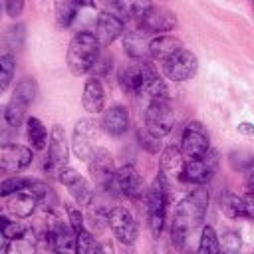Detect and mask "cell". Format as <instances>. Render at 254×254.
Segmentation results:
<instances>
[{"mask_svg":"<svg viewBox=\"0 0 254 254\" xmlns=\"http://www.w3.org/2000/svg\"><path fill=\"white\" fill-rule=\"evenodd\" d=\"M24 10V0H6V12L10 18L20 16Z\"/></svg>","mask_w":254,"mask_h":254,"instance_id":"7bdbcfd3","label":"cell"},{"mask_svg":"<svg viewBox=\"0 0 254 254\" xmlns=\"http://www.w3.org/2000/svg\"><path fill=\"white\" fill-rule=\"evenodd\" d=\"M177 26V16L167 6H151L139 18V30L145 34H163Z\"/></svg>","mask_w":254,"mask_h":254,"instance_id":"30bf717a","label":"cell"},{"mask_svg":"<svg viewBox=\"0 0 254 254\" xmlns=\"http://www.w3.org/2000/svg\"><path fill=\"white\" fill-rule=\"evenodd\" d=\"M220 210L228 218H246V206L244 198L234 194V192H224L220 196Z\"/></svg>","mask_w":254,"mask_h":254,"instance_id":"f546056e","label":"cell"},{"mask_svg":"<svg viewBox=\"0 0 254 254\" xmlns=\"http://www.w3.org/2000/svg\"><path fill=\"white\" fill-rule=\"evenodd\" d=\"M83 6H89L93 8L95 2L93 0H56V20L62 28H67L75 16H77V10L83 8Z\"/></svg>","mask_w":254,"mask_h":254,"instance_id":"d4e9b609","label":"cell"},{"mask_svg":"<svg viewBox=\"0 0 254 254\" xmlns=\"http://www.w3.org/2000/svg\"><path fill=\"white\" fill-rule=\"evenodd\" d=\"M242 198H244V206H246V218L254 220V192H246Z\"/></svg>","mask_w":254,"mask_h":254,"instance_id":"ee69618b","label":"cell"},{"mask_svg":"<svg viewBox=\"0 0 254 254\" xmlns=\"http://www.w3.org/2000/svg\"><path fill=\"white\" fill-rule=\"evenodd\" d=\"M95 123L91 119H79L75 123L73 129V137H71V149L73 155L85 163H89L95 147H93V137H95Z\"/></svg>","mask_w":254,"mask_h":254,"instance_id":"5bb4252c","label":"cell"},{"mask_svg":"<svg viewBox=\"0 0 254 254\" xmlns=\"http://www.w3.org/2000/svg\"><path fill=\"white\" fill-rule=\"evenodd\" d=\"M220 240V254H238L240 252V236L238 232H224Z\"/></svg>","mask_w":254,"mask_h":254,"instance_id":"74e56055","label":"cell"},{"mask_svg":"<svg viewBox=\"0 0 254 254\" xmlns=\"http://www.w3.org/2000/svg\"><path fill=\"white\" fill-rule=\"evenodd\" d=\"M24 24H16V26H10L4 34V46L14 52V50H20L24 46V38H26V32H24Z\"/></svg>","mask_w":254,"mask_h":254,"instance_id":"e575fe53","label":"cell"},{"mask_svg":"<svg viewBox=\"0 0 254 254\" xmlns=\"http://www.w3.org/2000/svg\"><path fill=\"white\" fill-rule=\"evenodd\" d=\"M58 179L69 190V194L73 196L75 204H79V206H91L93 189H91V185H89V181L85 177H81L75 169L65 167V169H62V173L58 175Z\"/></svg>","mask_w":254,"mask_h":254,"instance_id":"7c38bea8","label":"cell"},{"mask_svg":"<svg viewBox=\"0 0 254 254\" xmlns=\"http://www.w3.org/2000/svg\"><path fill=\"white\" fill-rule=\"evenodd\" d=\"M36 93H38V83L34 77H24L16 83L14 87V93L6 105V117H8V123L16 129L24 123L26 119V111L28 107L34 103L36 99Z\"/></svg>","mask_w":254,"mask_h":254,"instance_id":"277c9868","label":"cell"},{"mask_svg":"<svg viewBox=\"0 0 254 254\" xmlns=\"http://www.w3.org/2000/svg\"><path fill=\"white\" fill-rule=\"evenodd\" d=\"M175 113L171 107V99H151L145 109V129L163 139L173 131Z\"/></svg>","mask_w":254,"mask_h":254,"instance_id":"5b68a950","label":"cell"},{"mask_svg":"<svg viewBox=\"0 0 254 254\" xmlns=\"http://www.w3.org/2000/svg\"><path fill=\"white\" fill-rule=\"evenodd\" d=\"M167 185L157 177L155 183L149 187L147 194H145V216H147V224L149 230L155 238L161 236L163 226H165V214H167Z\"/></svg>","mask_w":254,"mask_h":254,"instance_id":"3957f363","label":"cell"},{"mask_svg":"<svg viewBox=\"0 0 254 254\" xmlns=\"http://www.w3.org/2000/svg\"><path fill=\"white\" fill-rule=\"evenodd\" d=\"M125 22L123 18H119L117 14H109V12H101L95 20V38L101 46H109L111 42H115L121 34H123Z\"/></svg>","mask_w":254,"mask_h":254,"instance_id":"e0dca14e","label":"cell"},{"mask_svg":"<svg viewBox=\"0 0 254 254\" xmlns=\"http://www.w3.org/2000/svg\"><path fill=\"white\" fill-rule=\"evenodd\" d=\"M6 254H36V238L28 232H24L18 238L8 240Z\"/></svg>","mask_w":254,"mask_h":254,"instance_id":"4dcf8cb0","label":"cell"},{"mask_svg":"<svg viewBox=\"0 0 254 254\" xmlns=\"http://www.w3.org/2000/svg\"><path fill=\"white\" fill-rule=\"evenodd\" d=\"M81 105L87 113H101L105 105V89L99 81V77H89L83 85L81 93Z\"/></svg>","mask_w":254,"mask_h":254,"instance_id":"44dd1931","label":"cell"},{"mask_svg":"<svg viewBox=\"0 0 254 254\" xmlns=\"http://www.w3.org/2000/svg\"><path fill=\"white\" fill-rule=\"evenodd\" d=\"M196 254H220V240L212 226H204L200 240H198V252Z\"/></svg>","mask_w":254,"mask_h":254,"instance_id":"1f68e13d","label":"cell"},{"mask_svg":"<svg viewBox=\"0 0 254 254\" xmlns=\"http://www.w3.org/2000/svg\"><path fill=\"white\" fill-rule=\"evenodd\" d=\"M26 190L36 196L38 204H40L44 210H54V208L58 206V196H56V192H54V189H52L50 185H46V183H42V181H32V179H30V185H28Z\"/></svg>","mask_w":254,"mask_h":254,"instance_id":"4316f807","label":"cell"},{"mask_svg":"<svg viewBox=\"0 0 254 254\" xmlns=\"http://www.w3.org/2000/svg\"><path fill=\"white\" fill-rule=\"evenodd\" d=\"M181 40L175 38V36H167V34H161V36H155L153 40H149V56L153 60H169L173 54H177L181 50Z\"/></svg>","mask_w":254,"mask_h":254,"instance_id":"603a6c76","label":"cell"},{"mask_svg":"<svg viewBox=\"0 0 254 254\" xmlns=\"http://www.w3.org/2000/svg\"><path fill=\"white\" fill-rule=\"evenodd\" d=\"M30 185V179H24V177H18V175H12L8 179H4L0 183V196H12L20 190H26Z\"/></svg>","mask_w":254,"mask_h":254,"instance_id":"d6a6232c","label":"cell"},{"mask_svg":"<svg viewBox=\"0 0 254 254\" xmlns=\"http://www.w3.org/2000/svg\"><path fill=\"white\" fill-rule=\"evenodd\" d=\"M111 232L115 234V238L121 244L131 246L137 240V222L133 218V214L123 208V206H113L109 210V220H107Z\"/></svg>","mask_w":254,"mask_h":254,"instance_id":"4fadbf2b","label":"cell"},{"mask_svg":"<svg viewBox=\"0 0 254 254\" xmlns=\"http://www.w3.org/2000/svg\"><path fill=\"white\" fill-rule=\"evenodd\" d=\"M48 240L54 254H75V232L69 222H54L48 230Z\"/></svg>","mask_w":254,"mask_h":254,"instance_id":"ac0fdd59","label":"cell"},{"mask_svg":"<svg viewBox=\"0 0 254 254\" xmlns=\"http://www.w3.org/2000/svg\"><path fill=\"white\" fill-rule=\"evenodd\" d=\"M26 133H28V141H30L34 151H40V149L46 147L48 131H46L44 123L38 117H28L26 119Z\"/></svg>","mask_w":254,"mask_h":254,"instance_id":"83f0119b","label":"cell"},{"mask_svg":"<svg viewBox=\"0 0 254 254\" xmlns=\"http://www.w3.org/2000/svg\"><path fill=\"white\" fill-rule=\"evenodd\" d=\"M147 64H149V62H133V64L125 65V67L119 71V85H121V89H123L125 93L143 95Z\"/></svg>","mask_w":254,"mask_h":254,"instance_id":"d6986e66","label":"cell"},{"mask_svg":"<svg viewBox=\"0 0 254 254\" xmlns=\"http://www.w3.org/2000/svg\"><path fill=\"white\" fill-rule=\"evenodd\" d=\"M101 129L111 135V137H119L129 129V113L123 105H113L109 109L103 111L101 115Z\"/></svg>","mask_w":254,"mask_h":254,"instance_id":"ffe728a7","label":"cell"},{"mask_svg":"<svg viewBox=\"0 0 254 254\" xmlns=\"http://www.w3.org/2000/svg\"><path fill=\"white\" fill-rule=\"evenodd\" d=\"M26 232V228L20 224V222H14L6 216L0 214V234L6 238V240H12V238H18Z\"/></svg>","mask_w":254,"mask_h":254,"instance_id":"8d00e7d4","label":"cell"},{"mask_svg":"<svg viewBox=\"0 0 254 254\" xmlns=\"http://www.w3.org/2000/svg\"><path fill=\"white\" fill-rule=\"evenodd\" d=\"M185 163L187 161H185L181 149L167 147L161 153V173H159V177L163 181H167V179H181L183 169H185Z\"/></svg>","mask_w":254,"mask_h":254,"instance_id":"7402d4cb","label":"cell"},{"mask_svg":"<svg viewBox=\"0 0 254 254\" xmlns=\"http://www.w3.org/2000/svg\"><path fill=\"white\" fill-rule=\"evenodd\" d=\"M179 149H181L185 161H194V159L204 157L210 151V139H208L206 129L198 121H190L181 135Z\"/></svg>","mask_w":254,"mask_h":254,"instance_id":"8992f818","label":"cell"},{"mask_svg":"<svg viewBox=\"0 0 254 254\" xmlns=\"http://www.w3.org/2000/svg\"><path fill=\"white\" fill-rule=\"evenodd\" d=\"M206 210H208V190L204 187L190 190L177 204L173 224H171V240L177 248H183L189 234L204 222Z\"/></svg>","mask_w":254,"mask_h":254,"instance_id":"6da1fadb","label":"cell"},{"mask_svg":"<svg viewBox=\"0 0 254 254\" xmlns=\"http://www.w3.org/2000/svg\"><path fill=\"white\" fill-rule=\"evenodd\" d=\"M115 187L117 190H121V194H125L131 200H139L143 198V194H147L143 177L133 165H123L115 171Z\"/></svg>","mask_w":254,"mask_h":254,"instance_id":"2e32d148","label":"cell"},{"mask_svg":"<svg viewBox=\"0 0 254 254\" xmlns=\"http://www.w3.org/2000/svg\"><path fill=\"white\" fill-rule=\"evenodd\" d=\"M230 165L238 171L248 173L254 165V155L248 151H234V153H230Z\"/></svg>","mask_w":254,"mask_h":254,"instance_id":"f35d334b","label":"cell"},{"mask_svg":"<svg viewBox=\"0 0 254 254\" xmlns=\"http://www.w3.org/2000/svg\"><path fill=\"white\" fill-rule=\"evenodd\" d=\"M12 129L14 127L8 123V117H6V107H0V145H8L10 143Z\"/></svg>","mask_w":254,"mask_h":254,"instance_id":"b9f144b4","label":"cell"},{"mask_svg":"<svg viewBox=\"0 0 254 254\" xmlns=\"http://www.w3.org/2000/svg\"><path fill=\"white\" fill-rule=\"evenodd\" d=\"M95 254H115L113 252V244L111 242H99L95 248Z\"/></svg>","mask_w":254,"mask_h":254,"instance_id":"f6af8a7d","label":"cell"},{"mask_svg":"<svg viewBox=\"0 0 254 254\" xmlns=\"http://www.w3.org/2000/svg\"><path fill=\"white\" fill-rule=\"evenodd\" d=\"M236 129H238V133H242V135H254V125H252V123H246V121H244V123H238Z\"/></svg>","mask_w":254,"mask_h":254,"instance_id":"bcb514c9","label":"cell"},{"mask_svg":"<svg viewBox=\"0 0 254 254\" xmlns=\"http://www.w3.org/2000/svg\"><path fill=\"white\" fill-rule=\"evenodd\" d=\"M67 155H69V147H67V139H65V131L62 125H54L52 127V135H50V147H48V157L44 163V169L48 175H60L62 169L67 167Z\"/></svg>","mask_w":254,"mask_h":254,"instance_id":"52a82bcc","label":"cell"},{"mask_svg":"<svg viewBox=\"0 0 254 254\" xmlns=\"http://www.w3.org/2000/svg\"><path fill=\"white\" fill-rule=\"evenodd\" d=\"M139 143L149 153H159L161 151V139L155 137V135H151L147 129L145 131H139Z\"/></svg>","mask_w":254,"mask_h":254,"instance_id":"60d3db41","label":"cell"},{"mask_svg":"<svg viewBox=\"0 0 254 254\" xmlns=\"http://www.w3.org/2000/svg\"><path fill=\"white\" fill-rule=\"evenodd\" d=\"M95 238L87 228L75 234V254H95Z\"/></svg>","mask_w":254,"mask_h":254,"instance_id":"d590c367","label":"cell"},{"mask_svg":"<svg viewBox=\"0 0 254 254\" xmlns=\"http://www.w3.org/2000/svg\"><path fill=\"white\" fill-rule=\"evenodd\" d=\"M14 69H16V60L12 54H4L0 56V93L10 85L12 77H14Z\"/></svg>","mask_w":254,"mask_h":254,"instance_id":"836d02e7","label":"cell"},{"mask_svg":"<svg viewBox=\"0 0 254 254\" xmlns=\"http://www.w3.org/2000/svg\"><path fill=\"white\" fill-rule=\"evenodd\" d=\"M30 163H32V149L16 145V143L0 145V173L4 175L20 173Z\"/></svg>","mask_w":254,"mask_h":254,"instance_id":"9a60e30c","label":"cell"},{"mask_svg":"<svg viewBox=\"0 0 254 254\" xmlns=\"http://www.w3.org/2000/svg\"><path fill=\"white\" fill-rule=\"evenodd\" d=\"M125 52L135 60V62H147L149 56V42H145V32L135 30V32H127L125 40H123Z\"/></svg>","mask_w":254,"mask_h":254,"instance_id":"484cf974","label":"cell"},{"mask_svg":"<svg viewBox=\"0 0 254 254\" xmlns=\"http://www.w3.org/2000/svg\"><path fill=\"white\" fill-rule=\"evenodd\" d=\"M38 206V200L34 194H30L28 190H20L12 196H8L6 200V208L16 216V218H28Z\"/></svg>","mask_w":254,"mask_h":254,"instance_id":"cb8c5ba5","label":"cell"},{"mask_svg":"<svg viewBox=\"0 0 254 254\" xmlns=\"http://www.w3.org/2000/svg\"><path fill=\"white\" fill-rule=\"evenodd\" d=\"M151 6H153L151 0H115V10L123 18H137L139 20Z\"/></svg>","mask_w":254,"mask_h":254,"instance_id":"f1b7e54d","label":"cell"},{"mask_svg":"<svg viewBox=\"0 0 254 254\" xmlns=\"http://www.w3.org/2000/svg\"><path fill=\"white\" fill-rule=\"evenodd\" d=\"M89 171L93 175V179L99 183V187L103 190H117L115 187V167H113V155L103 149L97 147L89 159Z\"/></svg>","mask_w":254,"mask_h":254,"instance_id":"9c48e42d","label":"cell"},{"mask_svg":"<svg viewBox=\"0 0 254 254\" xmlns=\"http://www.w3.org/2000/svg\"><path fill=\"white\" fill-rule=\"evenodd\" d=\"M246 187H248L250 192H254V165H252V169L246 173Z\"/></svg>","mask_w":254,"mask_h":254,"instance_id":"7dc6e473","label":"cell"},{"mask_svg":"<svg viewBox=\"0 0 254 254\" xmlns=\"http://www.w3.org/2000/svg\"><path fill=\"white\" fill-rule=\"evenodd\" d=\"M198 69V60L190 50L181 48L169 60L163 62V71L171 81H187Z\"/></svg>","mask_w":254,"mask_h":254,"instance_id":"ba28073f","label":"cell"},{"mask_svg":"<svg viewBox=\"0 0 254 254\" xmlns=\"http://www.w3.org/2000/svg\"><path fill=\"white\" fill-rule=\"evenodd\" d=\"M6 244H8V240H6V238L0 234V250H2V248H6Z\"/></svg>","mask_w":254,"mask_h":254,"instance_id":"c3c4849f","label":"cell"},{"mask_svg":"<svg viewBox=\"0 0 254 254\" xmlns=\"http://www.w3.org/2000/svg\"><path fill=\"white\" fill-rule=\"evenodd\" d=\"M65 212H67V222H69L71 230H73L75 234L81 232V230L85 228V222H83V214H81L79 206H75V204H65Z\"/></svg>","mask_w":254,"mask_h":254,"instance_id":"ab89813d","label":"cell"},{"mask_svg":"<svg viewBox=\"0 0 254 254\" xmlns=\"http://www.w3.org/2000/svg\"><path fill=\"white\" fill-rule=\"evenodd\" d=\"M99 42L93 32H77L67 46V67L73 75H83L95 67L99 60Z\"/></svg>","mask_w":254,"mask_h":254,"instance_id":"7a4b0ae2","label":"cell"},{"mask_svg":"<svg viewBox=\"0 0 254 254\" xmlns=\"http://www.w3.org/2000/svg\"><path fill=\"white\" fill-rule=\"evenodd\" d=\"M218 167V155L216 151H208L204 157L194 159V161H187L181 179L187 183H194V185H204L206 181L212 179L214 171Z\"/></svg>","mask_w":254,"mask_h":254,"instance_id":"8fae6325","label":"cell"}]
</instances>
